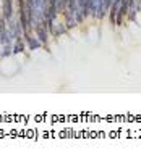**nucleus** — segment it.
Masks as SVG:
<instances>
[{"label": "nucleus", "instance_id": "obj_1", "mask_svg": "<svg viewBox=\"0 0 141 158\" xmlns=\"http://www.w3.org/2000/svg\"><path fill=\"white\" fill-rule=\"evenodd\" d=\"M0 6H2L0 15L7 19V24H13L16 19V0H2Z\"/></svg>", "mask_w": 141, "mask_h": 158}, {"label": "nucleus", "instance_id": "obj_2", "mask_svg": "<svg viewBox=\"0 0 141 158\" xmlns=\"http://www.w3.org/2000/svg\"><path fill=\"white\" fill-rule=\"evenodd\" d=\"M34 34H36V37L41 40V44L44 45V48H47L49 47V39H51V31H49L46 21L37 24V26H34Z\"/></svg>", "mask_w": 141, "mask_h": 158}, {"label": "nucleus", "instance_id": "obj_3", "mask_svg": "<svg viewBox=\"0 0 141 158\" xmlns=\"http://www.w3.org/2000/svg\"><path fill=\"white\" fill-rule=\"evenodd\" d=\"M23 39L26 42V47L28 50H31V52H34V50H39V48H44V45L41 44V40L36 37V34L33 32H24L23 34Z\"/></svg>", "mask_w": 141, "mask_h": 158}, {"label": "nucleus", "instance_id": "obj_4", "mask_svg": "<svg viewBox=\"0 0 141 158\" xmlns=\"http://www.w3.org/2000/svg\"><path fill=\"white\" fill-rule=\"evenodd\" d=\"M109 10H110V0H97V11L94 19L102 21L105 16H109Z\"/></svg>", "mask_w": 141, "mask_h": 158}, {"label": "nucleus", "instance_id": "obj_5", "mask_svg": "<svg viewBox=\"0 0 141 158\" xmlns=\"http://www.w3.org/2000/svg\"><path fill=\"white\" fill-rule=\"evenodd\" d=\"M70 31L67 29V26H65V23L63 21H60V19H57L54 23V26L51 27V35L52 37H60V35H63V34H68Z\"/></svg>", "mask_w": 141, "mask_h": 158}, {"label": "nucleus", "instance_id": "obj_6", "mask_svg": "<svg viewBox=\"0 0 141 158\" xmlns=\"http://www.w3.org/2000/svg\"><path fill=\"white\" fill-rule=\"evenodd\" d=\"M26 48H28V47H26V42H24V39H18V40L13 42V55L23 53Z\"/></svg>", "mask_w": 141, "mask_h": 158}, {"label": "nucleus", "instance_id": "obj_7", "mask_svg": "<svg viewBox=\"0 0 141 158\" xmlns=\"http://www.w3.org/2000/svg\"><path fill=\"white\" fill-rule=\"evenodd\" d=\"M86 10L89 18H96V11H97V0H88L86 2Z\"/></svg>", "mask_w": 141, "mask_h": 158}, {"label": "nucleus", "instance_id": "obj_8", "mask_svg": "<svg viewBox=\"0 0 141 158\" xmlns=\"http://www.w3.org/2000/svg\"><path fill=\"white\" fill-rule=\"evenodd\" d=\"M13 55V44H3L2 52H0V58H7V56Z\"/></svg>", "mask_w": 141, "mask_h": 158}, {"label": "nucleus", "instance_id": "obj_9", "mask_svg": "<svg viewBox=\"0 0 141 158\" xmlns=\"http://www.w3.org/2000/svg\"><path fill=\"white\" fill-rule=\"evenodd\" d=\"M67 5H68V0H59V8H60V16H62V13L65 11V8H67Z\"/></svg>", "mask_w": 141, "mask_h": 158}, {"label": "nucleus", "instance_id": "obj_10", "mask_svg": "<svg viewBox=\"0 0 141 158\" xmlns=\"http://www.w3.org/2000/svg\"><path fill=\"white\" fill-rule=\"evenodd\" d=\"M136 5H138V11L141 13V0H136Z\"/></svg>", "mask_w": 141, "mask_h": 158}, {"label": "nucleus", "instance_id": "obj_11", "mask_svg": "<svg viewBox=\"0 0 141 158\" xmlns=\"http://www.w3.org/2000/svg\"><path fill=\"white\" fill-rule=\"evenodd\" d=\"M47 2H49V0H42V3H44V13H46V6H47Z\"/></svg>", "mask_w": 141, "mask_h": 158}]
</instances>
